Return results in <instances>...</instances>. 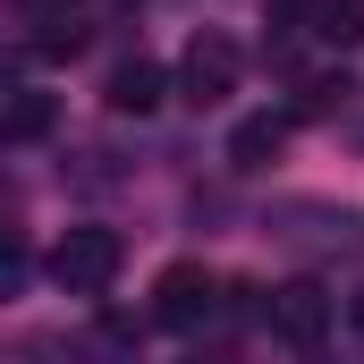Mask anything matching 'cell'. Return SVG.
<instances>
[{
  "label": "cell",
  "mask_w": 364,
  "mask_h": 364,
  "mask_svg": "<svg viewBox=\"0 0 364 364\" xmlns=\"http://www.w3.org/2000/svg\"><path fill=\"white\" fill-rule=\"evenodd\" d=\"M272 229L279 246H296V255H364V212L356 203H272Z\"/></svg>",
  "instance_id": "6da1fadb"
},
{
  "label": "cell",
  "mask_w": 364,
  "mask_h": 364,
  "mask_svg": "<svg viewBox=\"0 0 364 364\" xmlns=\"http://www.w3.org/2000/svg\"><path fill=\"white\" fill-rule=\"evenodd\" d=\"M127 263V246H119V229H60V246H51V279H60V296H110V279Z\"/></svg>",
  "instance_id": "7a4b0ae2"
},
{
  "label": "cell",
  "mask_w": 364,
  "mask_h": 364,
  "mask_svg": "<svg viewBox=\"0 0 364 364\" xmlns=\"http://www.w3.org/2000/svg\"><path fill=\"white\" fill-rule=\"evenodd\" d=\"M246 77V51H237V34H220V26H195V43H186L178 60V102L195 110H212V102H229Z\"/></svg>",
  "instance_id": "3957f363"
},
{
  "label": "cell",
  "mask_w": 364,
  "mask_h": 364,
  "mask_svg": "<svg viewBox=\"0 0 364 364\" xmlns=\"http://www.w3.org/2000/svg\"><path fill=\"white\" fill-rule=\"evenodd\" d=\"M220 296H229V288L203 272V263H170V272L153 279V322H161V331H195V322L220 314Z\"/></svg>",
  "instance_id": "277c9868"
},
{
  "label": "cell",
  "mask_w": 364,
  "mask_h": 364,
  "mask_svg": "<svg viewBox=\"0 0 364 364\" xmlns=\"http://www.w3.org/2000/svg\"><path fill=\"white\" fill-rule=\"evenodd\" d=\"M331 288H314V279H288V288H272L263 296V322H272V339H288V348H322V331H331Z\"/></svg>",
  "instance_id": "5b68a950"
},
{
  "label": "cell",
  "mask_w": 364,
  "mask_h": 364,
  "mask_svg": "<svg viewBox=\"0 0 364 364\" xmlns=\"http://www.w3.org/2000/svg\"><path fill=\"white\" fill-rule=\"evenodd\" d=\"M26 9V51L34 60H77L93 43V9L85 0H17Z\"/></svg>",
  "instance_id": "8992f818"
},
{
  "label": "cell",
  "mask_w": 364,
  "mask_h": 364,
  "mask_svg": "<svg viewBox=\"0 0 364 364\" xmlns=\"http://www.w3.org/2000/svg\"><path fill=\"white\" fill-rule=\"evenodd\" d=\"M161 102H170V68H161V60H144V51H136V60H119V68L102 77V110H110V119H153Z\"/></svg>",
  "instance_id": "52a82bcc"
},
{
  "label": "cell",
  "mask_w": 364,
  "mask_h": 364,
  "mask_svg": "<svg viewBox=\"0 0 364 364\" xmlns=\"http://www.w3.org/2000/svg\"><path fill=\"white\" fill-rule=\"evenodd\" d=\"M279 144H288V110H255V119H237V127H229V170H237V178L272 170Z\"/></svg>",
  "instance_id": "ba28073f"
},
{
  "label": "cell",
  "mask_w": 364,
  "mask_h": 364,
  "mask_svg": "<svg viewBox=\"0 0 364 364\" xmlns=\"http://www.w3.org/2000/svg\"><path fill=\"white\" fill-rule=\"evenodd\" d=\"M305 34H322L331 51L364 43V0H305Z\"/></svg>",
  "instance_id": "9c48e42d"
},
{
  "label": "cell",
  "mask_w": 364,
  "mask_h": 364,
  "mask_svg": "<svg viewBox=\"0 0 364 364\" xmlns=\"http://www.w3.org/2000/svg\"><path fill=\"white\" fill-rule=\"evenodd\" d=\"M0 136H9V153H26V144H43V136H51V93L17 85V93H9V127H0Z\"/></svg>",
  "instance_id": "30bf717a"
},
{
  "label": "cell",
  "mask_w": 364,
  "mask_h": 364,
  "mask_svg": "<svg viewBox=\"0 0 364 364\" xmlns=\"http://www.w3.org/2000/svg\"><path fill=\"white\" fill-rule=\"evenodd\" d=\"M348 77H314V85H296V119H339L348 110Z\"/></svg>",
  "instance_id": "8fae6325"
},
{
  "label": "cell",
  "mask_w": 364,
  "mask_h": 364,
  "mask_svg": "<svg viewBox=\"0 0 364 364\" xmlns=\"http://www.w3.org/2000/svg\"><path fill=\"white\" fill-rule=\"evenodd\" d=\"M348 322H356V331H364V288H356V296H348Z\"/></svg>",
  "instance_id": "7c38bea8"
},
{
  "label": "cell",
  "mask_w": 364,
  "mask_h": 364,
  "mask_svg": "<svg viewBox=\"0 0 364 364\" xmlns=\"http://www.w3.org/2000/svg\"><path fill=\"white\" fill-rule=\"evenodd\" d=\"M195 364H229V356H195Z\"/></svg>",
  "instance_id": "4fadbf2b"
}]
</instances>
